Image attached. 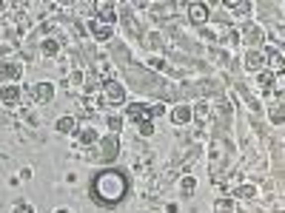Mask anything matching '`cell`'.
<instances>
[{"instance_id": "6da1fadb", "label": "cell", "mask_w": 285, "mask_h": 213, "mask_svg": "<svg viewBox=\"0 0 285 213\" xmlns=\"http://www.w3.org/2000/svg\"><path fill=\"white\" fill-rule=\"evenodd\" d=\"M125 193H128V185H125V176L120 170H103L100 176L94 179V196L106 205L123 202Z\"/></svg>"}, {"instance_id": "7a4b0ae2", "label": "cell", "mask_w": 285, "mask_h": 213, "mask_svg": "<svg viewBox=\"0 0 285 213\" xmlns=\"http://www.w3.org/2000/svg\"><path fill=\"white\" fill-rule=\"evenodd\" d=\"M0 100L6 102V105H17L20 102V88L17 85H6V88L0 91Z\"/></svg>"}, {"instance_id": "3957f363", "label": "cell", "mask_w": 285, "mask_h": 213, "mask_svg": "<svg viewBox=\"0 0 285 213\" xmlns=\"http://www.w3.org/2000/svg\"><path fill=\"white\" fill-rule=\"evenodd\" d=\"M91 34H94L97 40H106V37L112 34V26H109V23H103V20H94V23H91Z\"/></svg>"}, {"instance_id": "277c9868", "label": "cell", "mask_w": 285, "mask_h": 213, "mask_svg": "<svg viewBox=\"0 0 285 213\" xmlns=\"http://www.w3.org/2000/svg\"><path fill=\"white\" fill-rule=\"evenodd\" d=\"M34 100H37V102H49V100H52V83H40V85H34Z\"/></svg>"}, {"instance_id": "5b68a950", "label": "cell", "mask_w": 285, "mask_h": 213, "mask_svg": "<svg viewBox=\"0 0 285 213\" xmlns=\"http://www.w3.org/2000/svg\"><path fill=\"white\" fill-rule=\"evenodd\" d=\"M103 157L106 159L117 157V136H106V139H103Z\"/></svg>"}, {"instance_id": "8992f818", "label": "cell", "mask_w": 285, "mask_h": 213, "mask_svg": "<svg viewBox=\"0 0 285 213\" xmlns=\"http://www.w3.org/2000/svg\"><path fill=\"white\" fill-rule=\"evenodd\" d=\"M106 94H109V100H112V102H117V105H120V102L125 100L123 88H120L117 83H109V85H106Z\"/></svg>"}, {"instance_id": "52a82bcc", "label": "cell", "mask_w": 285, "mask_h": 213, "mask_svg": "<svg viewBox=\"0 0 285 213\" xmlns=\"http://www.w3.org/2000/svg\"><path fill=\"white\" fill-rule=\"evenodd\" d=\"M148 114H151V108H146V105H131V108H128V117L137 120V123H143Z\"/></svg>"}, {"instance_id": "ba28073f", "label": "cell", "mask_w": 285, "mask_h": 213, "mask_svg": "<svg viewBox=\"0 0 285 213\" xmlns=\"http://www.w3.org/2000/svg\"><path fill=\"white\" fill-rule=\"evenodd\" d=\"M191 20L194 23H205L208 20V9H205V6H191Z\"/></svg>"}, {"instance_id": "9c48e42d", "label": "cell", "mask_w": 285, "mask_h": 213, "mask_svg": "<svg viewBox=\"0 0 285 213\" xmlns=\"http://www.w3.org/2000/svg\"><path fill=\"white\" fill-rule=\"evenodd\" d=\"M171 120H174V123H185V120H188V108H185V105L174 108V111H171Z\"/></svg>"}, {"instance_id": "30bf717a", "label": "cell", "mask_w": 285, "mask_h": 213, "mask_svg": "<svg viewBox=\"0 0 285 213\" xmlns=\"http://www.w3.org/2000/svg\"><path fill=\"white\" fill-rule=\"evenodd\" d=\"M74 128V120H60L57 123V131H71Z\"/></svg>"}, {"instance_id": "8fae6325", "label": "cell", "mask_w": 285, "mask_h": 213, "mask_svg": "<svg viewBox=\"0 0 285 213\" xmlns=\"http://www.w3.org/2000/svg\"><path fill=\"white\" fill-rule=\"evenodd\" d=\"M3 71H6V74H9V77H14V74H17V77H20V66H14V63H9V66L3 68Z\"/></svg>"}, {"instance_id": "7c38bea8", "label": "cell", "mask_w": 285, "mask_h": 213, "mask_svg": "<svg viewBox=\"0 0 285 213\" xmlns=\"http://www.w3.org/2000/svg\"><path fill=\"white\" fill-rule=\"evenodd\" d=\"M260 63H262V57L257 54V51H254V54H248V66H251V68H257Z\"/></svg>"}, {"instance_id": "4fadbf2b", "label": "cell", "mask_w": 285, "mask_h": 213, "mask_svg": "<svg viewBox=\"0 0 285 213\" xmlns=\"http://www.w3.org/2000/svg\"><path fill=\"white\" fill-rule=\"evenodd\" d=\"M191 191H194V179H182V193L188 196Z\"/></svg>"}, {"instance_id": "5bb4252c", "label": "cell", "mask_w": 285, "mask_h": 213, "mask_svg": "<svg viewBox=\"0 0 285 213\" xmlns=\"http://www.w3.org/2000/svg\"><path fill=\"white\" fill-rule=\"evenodd\" d=\"M100 14H103V17H106V20H109V23L114 20V11H112V6H109V9H106V6H103V9H100Z\"/></svg>"}, {"instance_id": "9a60e30c", "label": "cell", "mask_w": 285, "mask_h": 213, "mask_svg": "<svg viewBox=\"0 0 285 213\" xmlns=\"http://www.w3.org/2000/svg\"><path fill=\"white\" fill-rule=\"evenodd\" d=\"M80 136H83V142H94V131H91V128H86Z\"/></svg>"}, {"instance_id": "2e32d148", "label": "cell", "mask_w": 285, "mask_h": 213, "mask_svg": "<svg viewBox=\"0 0 285 213\" xmlns=\"http://www.w3.org/2000/svg\"><path fill=\"white\" fill-rule=\"evenodd\" d=\"M14 213H34L29 205H20V208H14Z\"/></svg>"}, {"instance_id": "e0dca14e", "label": "cell", "mask_w": 285, "mask_h": 213, "mask_svg": "<svg viewBox=\"0 0 285 213\" xmlns=\"http://www.w3.org/2000/svg\"><path fill=\"white\" fill-rule=\"evenodd\" d=\"M57 213H68V211H57Z\"/></svg>"}]
</instances>
